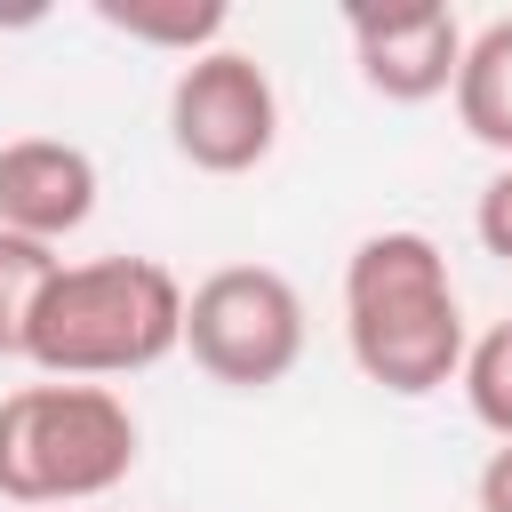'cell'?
<instances>
[{
	"label": "cell",
	"instance_id": "1",
	"mask_svg": "<svg viewBox=\"0 0 512 512\" xmlns=\"http://www.w3.org/2000/svg\"><path fill=\"white\" fill-rule=\"evenodd\" d=\"M344 344L368 384L424 400L464 368V304L424 232H368L344 264Z\"/></svg>",
	"mask_w": 512,
	"mask_h": 512
},
{
	"label": "cell",
	"instance_id": "8",
	"mask_svg": "<svg viewBox=\"0 0 512 512\" xmlns=\"http://www.w3.org/2000/svg\"><path fill=\"white\" fill-rule=\"evenodd\" d=\"M456 120L472 144L504 152L512 160V16L480 24L464 40V64H456Z\"/></svg>",
	"mask_w": 512,
	"mask_h": 512
},
{
	"label": "cell",
	"instance_id": "12",
	"mask_svg": "<svg viewBox=\"0 0 512 512\" xmlns=\"http://www.w3.org/2000/svg\"><path fill=\"white\" fill-rule=\"evenodd\" d=\"M472 232H480V248L496 256V264H512V160L480 184V208H472Z\"/></svg>",
	"mask_w": 512,
	"mask_h": 512
},
{
	"label": "cell",
	"instance_id": "6",
	"mask_svg": "<svg viewBox=\"0 0 512 512\" xmlns=\"http://www.w3.org/2000/svg\"><path fill=\"white\" fill-rule=\"evenodd\" d=\"M360 80L392 104H432L440 88H456L464 64V24L448 8H352L344 16Z\"/></svg>",
	"mask_w": 512,
	"mask_h": 512
},
{
	"label": "cell",
	"instance_id": "7",
	"mask_svg": "<svg viewBox=\"0 0 512 512\" xmlns=\"http://www.w3.org/2000/svg\"><path fill=\"white\" fill-rule=\"evenodd\" d=\"M96 216V160L64 136H16L0 144V232L56 248Z\"/></svg>",
	"mask_w": 512,
	"mask_h": 512
},
{
	"label": "cell",
	"instance_id": "9",
	"mask_svg": "<svg viewBox=\"0 0 512 512\" xmlns=\"http://www.w3.org/2000/svg\"><path fill=\"white\" fill-rule=\"evenodd\" d=\"M96 16H104L112 32L144 40V48H184V64H192V56H208V48H216V32L232 24V8H224V0H96Z\"/></svg>",
	"mask_w": 512,
	"mask_h": 512
},
{
	"label": "cell",
	"instance_id": "4",
	"mask_svg": "<svg viewBox=\"0 0 512 512\" xmlns=\"http://www.w3.org/2000/svg\"><path fill=\"white\" fill-rule=\"evenodd\" d=\"M192 360L232 392H272L304 360V296L272 264H224L184 296Z\"/></svg>",
	"mask_w": 512,
	"mask_h": 512
},
{
	"label": "cell",
	"instance_id": "11",
	"mask_svg": "<svg viewBox=\"0 0 512 512\" xmlns=\"http://www.w3.org/2000/svg\"><path fill=\"white\" fill-rule=\"evenodd\" d=\"M456 384H464V408H472L496 440H512V320H496L480 344H464Z\"/></svg>",
	"mask_w": 512,
	"mask_h": 512
},
{
	"label": "cell",
	"instance_id": "10",
	"mask_svg": "<svg viewBox=\"0 0 512 512\" xmlns=\"http://www.w3.org/2000/svg\"><path fill=\"white\" fill-rule=\"evenodd\" d=\"M56 264H64L56 248L0 232V360H24V328H32V304L56 280Z\"/></svg>",
	"mask_w": 512,
	"mask_h": 512
},
{
	"label": "cell",
	"instance_id": "5",
	"mask_svg": "<svg viewBox=\"0 0 512 512\" xmlns=\"http://www.w3.org/2000/svg\"><path fill=\"white\" fill-rule=\"evenodd\" d=\"M168 136L200 176H248L272 136H280V96L272 72L248 48H208L176 72L168 88Z\"/></svg>",
	"mask_w": 512,
	"mask_h": 512
},
{
	"label": "cell",
	"instance_id": "13",
	"mask_svg": "<svg viewBox=\"0 0 512 512\" xmlns=\"http://www.w3.org/2000/svg\"><path fill=\"white\" fill-rule=\"evenodd\" d=\"M472 496H480V512H512V440L480 464V488H472Z\"/></svg>",
	"mask_w": 512,
	"mask_h": 512
},
{
	"label": "cell",
	"instance_id": "2",
	"mask_svg": "<svg viewBox=\"0 0 512 512\" xmlns=\"http://www.w3.org/2000/svg\"><path fill=\"white\" fill-rule=\"evenodd\" d=\"M184 344V288L152 256H88L56 264V280L32 304L24 360L48 368L56 384H96V376H136Z\"/></svg>",
	"mask_w": 512,
	"mask_h": 512
},
{
	"label": "cell",
	"instance_id": "3",
	"mask_svg": "<svg viewBox=\"0 0 512 512\" xmlns=\"http://www.w3.org/2000/svg\"><path fill=\"white\" fill-rule=\"evenodd\" d=\"M136 472V416L104 384H24L0 400V496L88 504Z\"/></svg>",
	"mask_w": 512,
	"mask_h": 512
}]
</instances>
